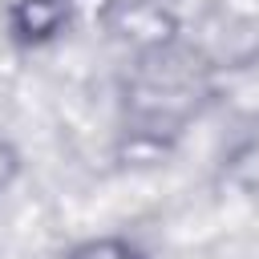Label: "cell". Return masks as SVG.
<instances>
[{
	"label": "cell",
	"instance_id": "cell-2",
	"mask_svg": "<svg viewBox=\"0 0 259 259\" xmlns=\"http://www.w3.org/2000/svg\"><path fill=\"white\" fill-rule=\"evenodd\" d=\"M97 28L130 57H146L182 40V12L174 0H101Z\"/></svg>",
	"mask_w": 259,
	"mask_h": 259
},
{
	"label": "cell",
	"instance_id": "cell-4",
	"mask_svg": "<svg viewBox=\"0 0 259 259\" xmlns=\"http://www.w3.org/2000/svg\"><path fill=\"white\" fill-rule=\"evenodd\" d=\"M57 259H150V251L121 231H105V235H85L77 243H69Z\"/></svg>",
	"mask_w": 259,
	"mask_h": 259
},
{
	"label": "cell",
	"instance_id": "cell-5",
	"mask_svg": "<svg viewBox=\"0 0 259 259\" xmlns=\"http://www.w3.org/2000/svg\"><path fill=\"white\" fill-rule=\"evenodd\" d=\"M20 170H24V154H20V146L8 142V138H0V194H4L8 186H16Z\"/></svg>",
	"mask_w": 259,
	"mask_h": 259
},
{
	"label": "cell",
	"instance_id": "cell-1",
	"mask_svg": "<svg viewBox=\"0 0 259 259\" xmlns=\"http://www.w3.org/2000/svg\"><path fill=\"white\" fill-rule=\"evenodd\" d=\"M210 101V69L202 53L186 49L182 40L134 57L130 77L121 85V113L125 134H134L150 150H166Z\"/></svg>",
	"mask_w": 259,
	"mask_h": 259
},
{
	"label": "cell",
	"instance_id": "cell-3",
	"mask_svg": "<svg viewBox=\"0 0 259 259\" xmlns=\"http://www.w3.org/2000/svg\"><path fill=\"white\" fill-rule=\"evenodd\" d=\"M77 20V0H8L4 4V40L20 53L57 45Z\"/></svg>",
	"mask_w": 259,
	"mask_h": 259
}]
</instances>
